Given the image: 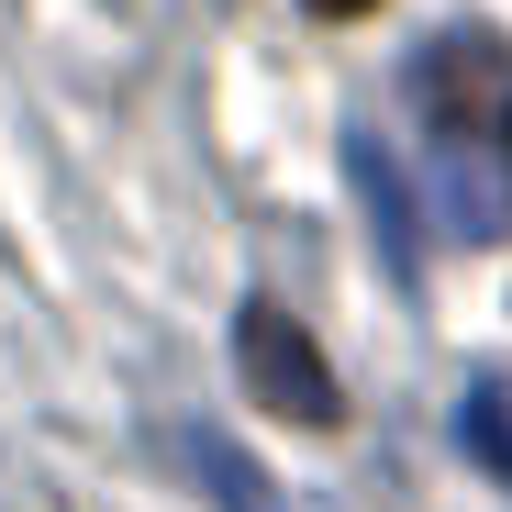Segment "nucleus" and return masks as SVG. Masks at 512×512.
Here are the masks:
<instances>
[{
  "mask_svg": "<svg viewBox=\"0 0 512 512\" xmlns=\"http://www.w3.org/2000/svg\"><path fill=\"white\" fill-rule=\"evenodd\" d=\"M234 357H245L256 401L290 412V423H334V412H346V390H334L323 346H312V334H301L279 301H245V312H234Z\"/></svg>",
  "mask_w": 512,
  "mask_h": 512,
  "instance_id": "nucleus-1",
  "label": "nucleus"
},
{
  "mask_svg": "<svg viewBox=\"0 0 512 512\" xmlns=\"http://www.w3.org/2000/svg\"><path fill=\"white\" fill-rule=\"evenodd\" d=\"M346 179H357V201H368V234H379V256L412 279V268H423V245H412V190H401V167H390V145H379L368 123L346 134Z\"/></svg>",
  "mask_w": 512,
  "mask_h": 512,
  "instance_id": "nucleus-2",
  "label": "nucleus"
},
{
  "mask_svg": "<svg viewBox=\"0 0 512 512\" xmlns=\"http://www.w3.org/2000/svg\"><path fill=\"white\" fill-rule=\"evenodd\" d=\"M190 468L212 479V501H223V512H290V501H279V479L256 468L234 435H212V423H190Z\"/></svg>",
  "mask_w": 512,
  "mask_h": 512,
  "instance_id": "nucleus-3",
  "label": "nucleus"
},
{
  "mask_svg": "<svg viewBox=\"0 0 512 512\" xmlns=\"http://www.w3.org/2000/svg\"><path fill=\"white\" fill-rule=\"evenodd\" d=\"M457 446H468L490 479H512V379H468V390H457Z\"/></svg>",
  "mask_w": 512,
  "mask_h": 512,
  "instance_id": "nucleus-4",
  "label": "nucleus"
},
{
  "mask_svg": "<svg viewBox=\"0 0 512 512\" xmlns=\"http://www.w3.org/2000/svg\"><path fill=\"white\" fill-rule=\"evenodd\" d=\"M312 12H323V23H357V12H368V0H312Z\"/></svg>",
  "mask_w": 512,
  "mask_h": 512,
  "instance_id": "nucleus-5",
  "label": "nucleus"
},
{
  "mask_svg": "<svg viewBox=\"0 0 512 512\" xmlns=\"http://www.w3.org/2000/svg\"><path fill=\"white\" fill-rule=\"evenodd\" d=\"M501 145H512V123H501Z\"/></svg>",
  "mask_w": 512,
  "mask_h": 512,
  "instance_id": "nucleus-6",
  "label": "nucleus"
}]
</instances>
